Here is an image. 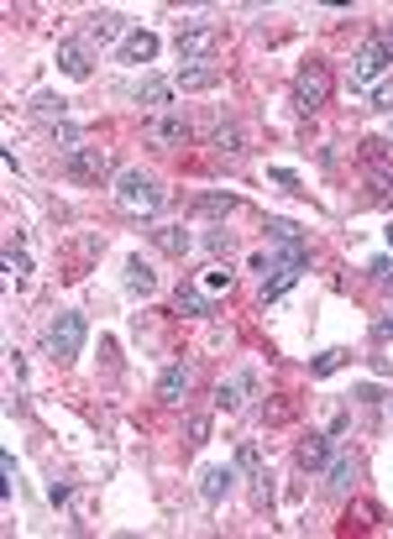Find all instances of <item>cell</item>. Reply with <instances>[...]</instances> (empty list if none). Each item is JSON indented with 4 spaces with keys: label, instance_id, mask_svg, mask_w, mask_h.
<instances>
[{
    "label": "cell",
    "instance_id": "1",
    "mask_svg": "<svg viewBox=\"0 0 393 539\" xmlns=\"http://www.w3.org/2000/svg\"><path fill=\"white\" fill-rule=\"evenodd\" d=\"M42 346H48V357L58 361V367H68V361L85 351V314H74V309L53 314L48 330H42Z\"/></svg>",
    "mask_w": 393,
    "mask_h": 539
},
{
    "label": "cell",
    "instance_id": "16",
    "mask_svg": "<svg viewBox=\"0 0 393 539\" xmlns=\"http://www.w3.org/2000/svg\"><path fill=\"white\" fill-rule=\"evenodd\" d=\"M58 68L68 79H90V48L85 42H58Z\"/></svg>",
    "mask_w": 393,
    "mask_h": 539
},
{
    "label": "cell",
    "instance_id": "14",
    "mask_svg": "<svg viewBox=\"0 0 393 539\" xmlns=\"http://www.w3.org/2000/svg\"><path fill=\"white\" fill-rule=\"evenodd\" d=\"M231 482H237V466H205V472H200V498H205V503H220V498L231 492Z\"/></svg>",
    "mask_w": 393,
    "mask_h": 539
},
{
    "label": "cell",
    "instance_id": "3",
    "mask_svg": "<svg viewBox=\"0 0 393 539\" xmlns=\"http://www.w3.org/2000/svg\"><path fill=\"white\" fill-rule=\"evenodd\" d=\"M326 100H331V68L309 58L299 74H294V110H299V116H315Z\"/></svg>",
    "mask_w": 393,
    "mask_h": 539
},
{
    "label": "cell",
    "instance_id": "27",
    "mask_svg": "<svg viewBox=\"0 0 393 539\" xmlns=\"http://www.w3.org/2000/svg\"><path fill=\"white\" fill-rule=\"evenodd\" d=\"M367 272H372V283H378V288H393V257H378Z\"/></svg>",
    "mask_w": 393,
    "mask_h": 539
},
{
    "label": "cell",
    "instance_id": "28",
    "mask_svg": "<svg viewBox=\"0 0 393 539\" xmlns=\"http://www.w3.org/2000/svg\"><path fill=\"white\" fill-rule=\"evenodd\" d=\"M220 288H231V268H210V272H205V294H220Z\"/></svg>",
    "mask_w": 393,
    "mask_h": 539
},
{
    "label": "cell",
    "instance_id": "19",
    "mask_svg": "<svg viewBox=\"0 0 393 539\" xmlns=\"http://www.w3.org/2000/svg\"><path fill=\"white\" fill-rule=\"evenodd\" d=\"M174 304H179L183 314H210V294H205V288H194V283H179Z\"/></svg>",
    "mask_w": 393,
    "mask_h": 539
},
{
    "label": "cell",
    "instance_id": "33",
    "mask_svg": "<svg viewBox=\"0 0 393 539\" xmlns=\"http://www.w3.org/2000/svg\"><path fill=\"white\" fill-rule=\"evenodd\" d=\"M389 335H393V314H383V320L372 325V340H389Z\"/></svg>",
    "mask_w": 393,
    "mask_h": 539
},
{
    "label": "cell",
    "instance_id": "9",
    "mask_svg": "<svg viewBox=\"0 0 393 539\" xmlns=\"http://www.w3.org/2000/svg\"><path fill=\"white\" fill-rule=\"evenodd\" d=\"M116 37L126 42V22L116 11H90V16H85V48H105V42H116Z\"/></svg>",
    "mask_w": 393,
    "mask_h": 539
},
{
    "label": "cell",
    "instance_id": "32",
    "mask_svg": "<svg viewBox=\"0 0 393 539\" xmlns=\"http://www.w3.org/2000/svg\"><path fill=\"white\" fill-rule=\"evenodd\" d=\"M289 414H294L289 403H272V409H263V420H272V424H283V420H289Z\"/></svg>",
    "mask_w": 393,
    "mask_h": 539
},
{
    "label": "cell",
    "instance_id": "8",
    "mask_svg": "<svg viewBox=\"0 0 393 539\" xmlns=\"http://www.w3.org/2000/svg\"><path fill=\"white\" fill-rule=\"evenodd\" d=\"M257 393V372H231L220 388H215V409H226V414H237V409H246V398Z\"/></svg>",
    "mask_w": 393,
    "mask_h": 539
},
{
    "label": "cell",
    "instance_id": "18",
    "mask_svg": "<svg viewBox=\"0 0 393 539\" xmlns=\"http://www.w3.org/2000/svg\"><path fill=\"white\" fill-rule=\"evenodd\" d=\"M237 205H242V199H237V194H226V189H210V194H200V199H194V210H200V215H231Z\"/></svg>",
    "mask_w": 393,
    "mask_h": 539
},
{
    "label": "cell",
    "instance_id": "13",
    "mask_svg": "<svg viewBox=\"0 0 393 539\" xmlns=\"http://www.w3.org/2000/svg\"><path fill=\"white\" fill-rule=\"evenodd\" d=\"M174 84H179V90H215V84H220V68H215V63H179Z\"/></svg>",
    "mask_w": 393,
    "mask_h": 539
},
{
    "label": "cell",
    "instance_id": "12",
    "mask_svg": "<svg viewBox=\"0 0 393 539\" xmlns=\"http://www.w3.org/2000/svg\"><path fill=\"white\" fill-rule=\"evenodd\" d=\"M157 48H163V42H157V31H126L121 63H131V68H137V63H152V58H157Z\"/></svg>",
    "mask_w": 393,
    "mask_h": 539
},
{
    "label": "cell",
    "instance_id": "24",
    "mask_svg": "<svg viewBox=\"0 0 393 539\" xmlns=\"http://www.w3.org/2000/svg\"><path fill=\"white\" fill-rule=\"evenodd\" d=\"M137 100H142V105H147V110H157V105H163V100H168V84H163V79H147V84H142V90H137Z\"/></svg>",
    "mask_w": 393,
    "mask_h": 539
},
{
    "label": "cell",
    "instance_id": "11",
    "mask_svg": "<svg viewBox=\"0 0 393 539\" xmlns=\"http://www.w3.org/2000/svg\"><path fill=\"white\" fill-rule=\"evenodd\" d=\"M294 466L299 472H326L331 466V435H309L294 446Z\"/></svg>",
    "mask_w": 393,
    "mask_h": 539
},
{
    "label": "cell",
    "instance_id": "10",
    "mask_svg": "<svg viewBox=\"0 0 393 539\" xmlns=\"http://www.w3.org/2000/svg\"><path fill=\"white\" fill-rule=\"evenodd\" d=\"M189 388H194V367H189V361H174V367L157 377V398H163V403H183Z\"/></svg>",
    "mask_w": 393,
    "mask_h": 539
},
{
    "label": "cell",
    "instance_id": "15",
    "mask_svg": "<svg viewBox=\"0 0 393 539\" xmlns=\"http://www.w3.org/2000/svg\"><path fill=\"white\" fill-rule=\"evenodd\" d=\"M152 246L157 252H168V257H189V246H194V236L183 231V225H157V231H147Z\"/></svg>",
    "mask_w": 393,
    "mask_h": 539
},
{
    "label": "cell",
    "instance_id": "5",
    "mask_svg": "<svg viewBox=\"0 0 393 539\" xmlns=\"http://www.w3.org/2000/svg\"><path fill=\"white\" fill-rule=\"evenodd\" d=\"M58 168H63V179H74V183H100L105 173H111V152H105V147H85V142H79V147L63 152Z\"/></svg>",
    "mask_w": 393,
    "mask_h": 539
},
{
    "label": "cell",
    "instance_id": "20",
    "mask_svg": "<svg viewBox=\"0 0 393 539\" xmlns=\"http://www.w3.org/2000/svg\"><path fill=\"white\" fill-rule=\"evenodd\" d=\"M357 482V461L352 455H331V492H352Z\"/></svg>",
    "mask_w": 393,
    "mask_h": 539
},
{
    "label": "cell",
    "instance_id": "17",
    "mask_svg": "<svg viewBox=\"0 0 393 539\" xmlns=\"http://www.w3.org/2000/svg\"><path fill=\"white\" fill-rule=\"evenodd\" d=\"M231 466H237L242 477H252V482H268V472H263V446H257V440H242Z\"/></svg>",
    "mask_w": 393,
    "mask_h": 539
},
{
    "label": "cell",
    "instance_id": "35",
    "mask_svg": "<svg viewBox=\"0 0 393 539\" xmlns=\"http://www.w3.org/2000/svg\"><path fill=\"white\" fill-rule=\"evenodd\" d=\"M389 142H393V126H389Z\"/></svg>",
    "mask_w": 393,
    "mask_h": 539
},
{
    "label": "cell",
    "instance_id": "23",
    "mask_svg": "<svg viewBox=\"0 0 393 539\" xmlns=\"http://www.w3.org/2000/svg\"><path fill=\"white\" fill-rule=\"evenodd\" d=\"M0 262H5V272H11L16 283H22V278L31 272V257L22 252V246H5V252H0Z\"/></svg>",
    "mask_w": 393,
    "mask_h": 539
},
{
    "label": "cell",
    "instance_id": "31",
    "mask_svg": "<svg viewBox=\"0 0 393 539\" xmlns=\"http://www.w3.org/2000/svg\"><path fill=\"white\" fill-rule=\"evenodd\" d=\"M0 472H5V498H11V492H16V461H11V455H0Z\"/></svg>",
    "mask_w": 393,
    "mask_h": 539
},
{
    "label": "cell",
    "instance_id": "34",
    "mask_svg": "<svg viewBox=\"0 0 393 539\" xmlns=\"http://www.w3.org/2000/svg\"><path fill=\"white\" fill-rule=\"evenodd\" d=\"M205 435H210V420H194V424H189V440H194V446H200Z\"/></svg>",
    "mask_w": 393,
    "mask_h": 539
},
{
    "label": "cell",
    "instance_id": "26",
    "mask_svg": "<svg viewBox=\"0 0 393 539\" xmlns=\"http://www.w3.org/2000/svg\"><path fill=\"white\" fill-rule=\"evenodd\" d=\"M268 236H272V241H283V246H289V241H304L294 220H268Z\"/></svg>",
    "mask_w": 393,
    "mask_h": 539
},
{
    "label": "cell",
    "instance_id": "2",
    "mask_svg": "<svg viewBox=\"0 0 393 539\" xmlns=\"http://www.w3.org/2000/svg\"><path fill=\"white\" fill-rule=\"evenodd\" d=\"M116 205H121L126 215H157L163 210V189H157V179L152 173H121L116 179Z\"/></svg>",
    "mask_w": 393,
    "mask_h": 539
},
{
    "label": "cell",
    "instance_id": "30",
    "mask_svg": "<svg viewBox=\"0 0 393 539\" xmlns=\"http://www.w3.org/2000/svg\"><path fill=\"white\" fill-rule=\"evenodd\" d=\"M372 105H378V110H393V79L372 84Z\"/></svg>",
    "mask_w": 393,
    "mask_h": 539
},
{
    "label": "cell",
    "instance_id": "21",
    "mask_svg": "<svg viewBox=\"0 0 393 539\" xmlns=\"http://www.w3.org/2000/svg\"><path fill=\"white\" fill-rule=\"evenodd\" d=\"M126 283H131V294H152V288H157V272H152L142 257H131V268H126Z\"/></svg>",
    "mask_w": 393,
    "mask_h": 539
},
{
    "label": "cell",
    "instance_id": "29",
    "mask_svg": "<svg viewBox=\"0 0 393 539\" xmlns=\"http://www.w3.org/2000/svg\"><path fill=\"white\" fill-rule=\"evenodd\" d=\"M335 367H346V351H326V357L315 361V377H331Z\"/></svg>",
    "mask_w": 393,
    "mask_h": 539
},
{
    "label": "cell",
    "instance_id": "7",
    "mask_svg": "<svg viewBox=\"0 0 393 539\" xmlns=\"http://www.w3.org/2000/svg\"><path fill=\"white\" fill-rule=\"evenodd\" d=\"M147 142H152L157 152L183 147V142H189V116H183V110H157V116H152V126H147Z\"/></svg>",
    "mask_w": 393,
    "mask_h": 539
},
{
    "label": "cell",
    "instance_id": "25",
    "mask_svg": "<svg viewBox=\"0 0 393 539\" xmlns=\"http://www.w3.org/2000/svg\"><path fill=\"white\" fill-rule=\"evenodd\" d=\"M205 246H210L215 257H231V252H237V236H231V231L220 225V231H210V236H205Z\"/></svg>",
    "mask_w": 393,
    "mask_h": 539
},
{
    "label": "cell",
    "instance_id": "22",
    "mask_svg": "<svg viewBox=\"0 0 393 539\" xmlns=\"http://www.w3.org/2000/svg\"><path fill=\"white\" fill-rule=\"evenodd\" d=\"M215 147L220 152H246V137H242V126H231V120H226V126H215V137H210Z\"/></svg>",
    "mask_w": 393,
    "mask_h": 539
},
{
    "label": "cell",
    "instance_id": "6",
    "mask_svg": "<svg viewBox=\"0 0 393 539\" xmlns=\"http://www.w3.org/2000/svg\"><path fill=\"white\" fill-rule=\"evenodd\" d=\"M393 68V42H383V37H372V42H362L357 48V58H352V84H383V74Z\"/></svg>",
    "mask_w": 393,
    "mask_h": 539
},
{
    "label": "cell",
    "instance_id": "4",
    "mask_svg": "<svg viewBox=\"0 0 393 539\" xmlns=\"http://www.w3.org/2000/svg\"><path fill=\"white\" fill-rule=\"evenodd\" d=\"M174 48H179V63H210L215 48H220V27L215 22H183Z\"/></svg>",
    "mask_w": 393,
    "mask_h": 539
}]
</instances>
